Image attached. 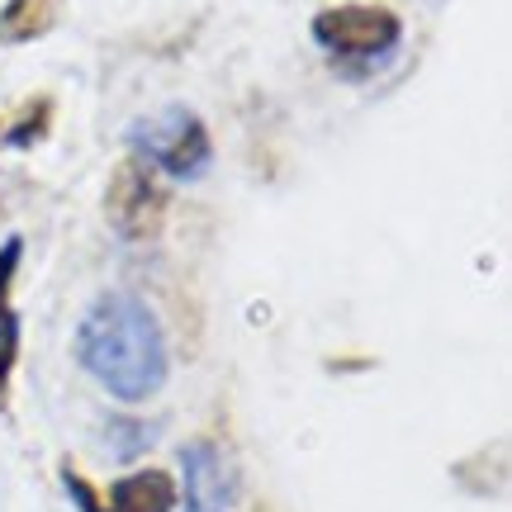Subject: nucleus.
Here are the masks:
<instances>
[{"instance_id": "obj_1", "label": "nucleus", "mask_w": 512, "mask_h": 512, "mask_svg": "<svg viewBox=\"0 0 512 512\" xmlns=\"http://www.w3.org/2000/svg\"><path fill=\"white\" fill-rule=\"evenodd\" d=\"M76 361L91 370L114 399H152L166 384V337L157 313L124 290L100 294L76 328Z\"/></svg>"}, {"instance_id": "obj_2", "label": "nucleus", "mask_w": 512, "mask_h": 512, "mask_svg": "<svg viewBox=\"0 0 512 512\" xmlns=\"http://www.w3.org/2000/svg\"><path fill=\"white\" fill-rule=\"evenodd\" d=\"M128 143L138 152V162L157 166L176 181H195L209 157H214V143H209V128L200 124V114L185 110V105H166V110L147 114L128 128Z\"/></svg>"}, {"instance_id": "obj_3", "label": "nucleus", "mask_w": 512, "mask_h": 512, "mask_svg": "<svg viewBox=\"0 0 512 512\" xmlns=\"http://www.w3.org/2000/svg\"><path fill=\"white\" fill-rule=\"evenodd\" d=\"M313 38L342 62H375L399 48L403 24L384 5H332L313 15Z\"/></svg>"}, {"instance_id": "obj_4", "label": "nucleus", "mask_w": 512, "mask_h": 512, "mask_svg": "<svg viewBox=\"0 0 512 512\" xmlns=\"http://www.w3.org/2000/svg\"><path fill=\"white\" fill-rule=\"evenodd\" d=\"M105 214H110L114 233L128 242H143L162 233V214H166V190L157 185L152 166L147 162H124L114 171L110 195H105Z\"/></svg>"}, {"instance_id": "obj_5", "label": "nucleus", "mask_w": 512, "mask_h": 512, "mask_svg": "<svg viewBox=\"0 0 512 512\" xmlns=\"http://www.w3.org/2000/svg\"><path fill=\"white\" fill-rule=\"evenodd\" d=\"M185 470V512H228L233 503V465L214 441H190L181 451Z\"/></svg>"}, {"instance_id": "obj_6", "label": "nucleus", "mask_w": 512, "mask_h": 512, "mask_svg": "<svg viewBox=\"0 0 512 512\" xmlns=\"http://www.w3.org/2000/svg\"><path fill=\"white\" fill-rule=\"evenodd\" d=\"M19 252H24V242L5 238V247H0V403L10 394V370H15L19 356V313L10 304V280L19 271Z\"/></svg>"}, {"instance_id": "obj_7", "label": "nucleus", "mask_w": 512, "mask_h": 512, "mask_svg": "<svg viewBox=\"0 0 512 512\" xmlns=\"http://www.w3.org/2000/svg\"><path fill=\"white\" fill-rule=\"evenodd\" d=\"M110 512H176V484L166 470H138L110 489Z\"/></svg>"}, {"instance_id": "obj_8", "label": "nucleus", "mask_w": 512, "mask_h": 512, "mask_svg": "<svg viewBox=\"0 0 512 512\" xmlns=\"http://www.w3.org/2000/svg\"><path fill=\"white\" fill-rule=\"evenodd\" d=\"M53 24V0H5L0 10V43H29Z\"/></svg>"}, {"instance_id": "obj_9", "label": "nucleus", "mask_w": 512, "mask_h": 512, "mask_svg": "<svg viewBox=\"0 0 512 512\" xmlns=\"http://www.w3.org/2000/svg\"><path fill=\"white\" fill-rule=\"evenodd\" d=\"M48 119H53V105H48V100H34V105L24 110V119H19V124L10 128V147H29V143H38V138L48 133Z\"/></svg>"}, {"instance_id": "obj_10", "label": "nucleus", "mask_w": 512, "mask_h": 512, "mask_svg": "<svg viewBox=\"0 0 512 512\" xmlns=\"http://www.w3.org/2000/svg\"><path fill=\"white\" fill-rule=\"evenodd\" d=\"M110 437H114V456L133 460L147 441H152V427H143V422H133V418H114L110 422Z\"/></svg>"}, {"instance_id": "obj_11", "label": "nucleus", "mask_w": 512, "mask_h": 512, "mask_svg": "<svg viewBox=\"0 0 512 512\" xmlns=\"http://www.w3.org/2000/svg\"><path fill=\"white\" fill-rule=\"evenodd\" d=\"M62 484H67V498H72L81 512H110V503H100V494H95L91 479L76 475L72 465H62Z\"/></svg>"}]
</instances>
